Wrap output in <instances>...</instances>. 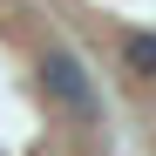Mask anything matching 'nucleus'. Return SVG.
<instances>
[{
	"label": "nucleus",
	"instance_id": "f03ea898",
	"mask_svg": "<svg viewBox=\"0 0 156 156\" xmlns=\"http://www.w3.org/2000/svg\"><path fill=\"white\" fill-rule=\"evenodd\" d=\"M115 61H122V75L129 82H156V27H122L115 34Z\"/></svg>",
	"mask_w": 156,
	"mask_h": 156
},
{
	"label": "nucleus",
	"instance_id": "f257e3e1",
	"mask_svg": "<svg viewBox=\"0 0 156 156\" xmlns=\"http://www.w3.org/2000/svg\"><path fill=\"white\" fill-rule=\"evenodd\" d=\"M34 75H41V88L61 102L68 122L102 129V95H95V82H88V68H82L75 48H41V55H34Z\"/></svg>",
	"mask_w": 156,
	"mask_h": 156
}]
</instances>
